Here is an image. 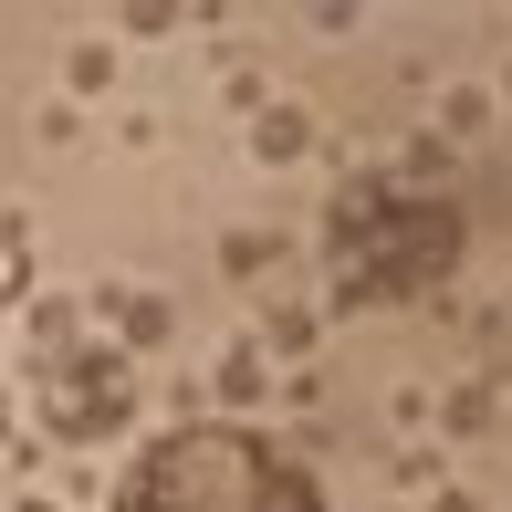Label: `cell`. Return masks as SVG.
<instances>
[{
  "label": "cell",
  "mask_w": 512,
  "mask_h": 512,
  "mask_svg": "<svg viewBox=\"0 0 512 512\" xmlns=\"http://www.w3.org/2000/svg\"><path fill=\"white\" fill-rule=\"evenodd\" d=\"M450 272H460V199L450 189H418L398 168H366L335 189V209H324V293H335V314L418 304Z\"/></svg>",
  "instance_id": "obj_1"
},
{
  "label": "cell",
  "mask_w": 512,
  "mask_h": 512,
  "mask_svg": "<svg viewBox=\"0 0 512 512\" xmlns=\"http://www.w3.org/2000/svg\"><path fill=\"white\" fill-rule=\"evenodd\" d=\"M105 512H324L314 471L241 418H189L126 460Z\"/></svg>",
  "instance_id": "obj_2"
},
{
  "label": "cell",
  "mask_w": 512,
  "mask_h": 512,
  "mask_svg": "<svg viewBox=\"0 0 512 512\" xmlns=\"http://www.w3.org/2000/svg\"><path fill=\"white\" fill-rule=\"evenodd\" d=\"M32 398L53 439H115L136 418V366L115 345H74V314H42V356H32Z\"/></svg>",
  "instance_id": "obj_3"
}]
</instances>
